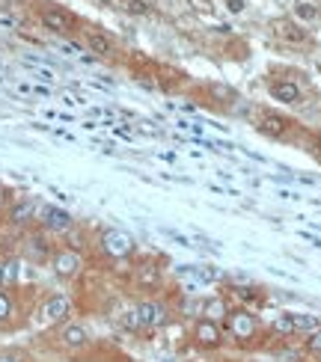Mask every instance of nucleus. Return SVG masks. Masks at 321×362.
Masks as SVG:
<instances>
[{"label":"nucleus","mask_w":321,"mask_h":362,"mask_svg":"<svg viewBox=\"0 0 321 362\" xmlns=\"http://www.w3.org/2000/svg\"><path fill=\"white\" fill-rule=\"evenodd\" d=\"M36 223L45 235H69L75 229V217L65 211V208L57 205H39V214H36Z\"/></svg>","instance_id":"20e7f679"},{"label":"nucleus","mask_w":321,"mask_h":362,"mask_svg":"<svg viewBox=\"0 0 321 362\" xmlns=\"http://www.w3.org/2000/svg\"><path fill=\"white\" fill-rule=\"evenodd\" d=\"M179 309H182L185 318H196V321H199V318H203V300H196V297H185Z\"/></svg>","instance_id":"393cba45"},{"label":"nucleus","mask_w":321,"mask_h":362,"mask_svg":"<svg viewBox=\"0 0 321 362\" xmlns=\"http://www.w3.org/2000/svg\"><path fill=\"white\" fill-rule=\"evenodd\" d=\"M48 268L54 270V277L63 279V282H72L84 273L86 261H84V252L77 247H57L54 249V256L48 261Z\"/></svg>","instance_id":"f257e3e1"},{"label":"nucleus","mask_w":321,"mask_h":362,"mask_svg":"<svg viewBox=\"0 0 321 362\" xmlns=\"http://www.w3.org/2000/svg\"><path fill=\"white\" fill-rule=\"evenodd\" d=\"M134 277H137L140 285H158V279H161V268H155L152 261H143V265L134 270Z\"/></svg>","instance_id":"aec40b11"},{"label":"nucleus","mask_w":321,"mask_h":362,"mask_svg":"<svg viewBox=\"0 0 321 362\" xmlns=\"http://www.w3.org/2000/svg\"><path fill=\"white\" fill-rule=\"evenodd\" d=\"M84 45H86L90 54H95V57H113V51H116L113 39H110L104 30H86L84 33Z\"/></svg>","instance_id":"4468645a"},{"label":"nucleus","mask_w":321,"mask_h":362,"mask_svg":"<svg viewBox=\"0 0 321 362\" xmlns=\"http://www.w3.org/2000/svg\"><path fill=\"white\" fill-rule=\"evenodd\" d=\"M268 95L274 98V101H280V104H301V98H304V92H301V86L297 83H292V81H271L268 83Z\"/></svg>","instance_id":"ddd939ff"},{"label":"nucleus","mask_w":321,"mask_h":362,"mask_svg":"<svg viewBox=\"0 0 321 362\" xmlns=\"http://www.w3.org/2000/svg\"><path fill=\"white\" fill-rule=\"evenodd\" d=\"M95 3H102V6H113L116 0H95Z\"/></svg>","instance_id":"2f4dec72"},{"label":"nucleus","mask_w":321,"mask_h":362,"mask_svg":"<svg viewBox=\"0 0 321 362\" xmlns=\"http://www.w3.org/2000/svg\"><path fill=\"white\" fill-rule=\"evenodd\" d=\"M21 277V258H6L3 261V288H15Z\"/></svg>","instance_id":"6ab92c4d"},{"label":"nucleus","mask_w":321,"mask_h":362,"mask_svg":"<svg viewBox=\"0 0 321 362\" xmlns=\"http://www.w3.org/2000/svg\"><path fill=\"white\" fill-rule=\"evenodd\" d=\"M39 21L45 24V30L57 33V36H72L77 27V18L63 6H42L39 9Z\"/></svg>","instance_id":"423d86ee"},{"label":"nucleus","mask_w":321,"mask_h":362,"mask_svg":"<svg viewBox=\"0 0 321 362\" xmlns=\"http://www.w3.org/2000/svg\"><path fill=\"white\" fill-rule=\"evenodd\" d=\"M137 315H140V324L143 330H161V327L170 324V306L161 303V300H140L137 303Z\"/></svg>","instance_id":"6e6552de"},{"label":"nucleus","mask_w":321,"mask_h":362,"mask_svg":"<svg viewBox=\"0 0 321 362\" xmlns=\"http://www.w3.org/2000/svg\"><path fill=\"white\" fill-rule=\"evenodd\" d=\"M226 333L229 338H235L238 345H250L259 336V321L250 309H229L226 315Z\"/></svg>","instance_id":"7ed1b4c3"},{"label":"nucleus","mask_w":321,"mask_h":362,"mask_svg":"<svg viewBox=\"0 0 321 362\" xmlns=\"http://www.w3.org/2000/svg\"><path fill=\"white\" fill-rule=\"evenodd\" d=\"M15 318V297L0 288V327H6Z\"/></svg>","instance_id":"412c9836"},{"label":"nucleus","mask_w":321,"mask_h":362,"mask_svg":"<svg viewBox=\"0 0 321 362\" xmlns=\"http://www.w3.org/2000/svg\"><path fill=\"white\" fill-rule=\"evenodd\" d=\"M57 338H60V347H65V350H84L86 345H90L93 333H90V327H86V324L65 321V324H60Z\"/></svg>","instance_id":"9b49d317"},{"label":"nucleus","mask_w":321,"mask_h":362,"mask_svg":"<svg viewBox=\"0 0 321 362\" xmlns=\"http://www.w3.org/2000/svg\"><path fill=\"white\" fill-rule=\"evenodd\" d=\"M9 202H13V193H9L3 184H0V214H3L6 208H9Z\"/></svg>","instance_id":"7c9ffc66"},{"label":"nucleus","mask_w":321,"mask_h":362,"mask_svg":"<svg viewBox=\"0 0 321 362\" xmlns=\"http://www.w3.org/2000/svg\"><path fill=\"white\" fill-rule=\"evenodd\" d=\"M36 214H39V202L30 199V196H18V199H13L9 208H6V220L15 229L36 223Z\"/></svg>","instance_id":"9d476101"},{"label":"nucleus","mask_w":321,"mask_h":362,"mask_svg":"<svg viewBox=\"0 0 321 362\" xmlns=\"http://www.w3.org/2000/svg\"><path fill=\"white\" fill-rule=\"evenodd\" d=\"M128 15H152V0H125Z\"/></svg>","instance_id":"a878e982"},{"label":"nucleus","mask_w":321,"mask_h":362,"mask_svg":"<svg viewBox=\"0 0 321 362\" xmlns=\"http://www.w3.org/2000/svg\"><path fill=\"white\" fill-rule=\"evenodd\" d=\"M271 330H274L276 336H283V338L295 336V318H292V312L276 315V318H274V324H271Z\"/></svg>","instance_id":"4be33fe9"},{"label":"nucleus","mask_w":321,"mask_h":362,"mask_svg":"<svg viewBox=\"0 0 321 362\" xmlns=\"http://www.w3.org/2000/svg\"><path fill=\"white\" fill-rule=\"evenodd\" d=\"M191 336H194V345L203 347V350H217V347H224V342H226L224 327L214 324V321H208V318H199V321L194 324Z\"/></svg>","instance_id":"0eeeda50"},{"label":"nucleus","mask_w":321,"mask_h":362,"mask_svg":"<svg viewBox=\"0 0 321 362\" xmlns=\"http://www.w3.org/2000/svg\"><path fill=\"white\" fill-rule=\"evenodd\" d=\"M274 36L283 39L285 45H309L313 36H309V30H304V24H297L292 18H276L274 21Z\"/></svg>","instance_id":"f8f14e48"},{"label":"nucleus","mask_w":321,"mask_h":362,"mask_svg":"<svg viewBox=\"0 0 321 362\" xmlns=\"http://www.w3.org/2000/svg\"><path fill=\"white\" fill-rule=\"evenodd\" d=\"M72 312H75V303L69 294H48L45 303H42V321L45 324H54V327H60L65 321H72Z\"/></svg>","instance_id":"39448f33"},{"label":"nucleus","mask_w":321,"mask_h":362,"mask_svg":"<svg viewBox=\"0 0 321 362\" xmlns=\"http://www.w3.org/2000/svg\"><path fill=\"white\" fill-rule=\"evenodd\" d=\"M292 13H295V21H297V24H313V21L321 18V6L313 3V0H295Z\"/></svg>","instance_id":"a211bd4d"},{"label":"nucleus","mask_w":321,"mask_h":362,"mask_svg":"<svg viewBox=\"0 0 321 362\" xmlns=\"http://www.w3.org/2000/svg\"><path fill=\"white\" fill-rule=\"evenodd\" d=\"M191 273H194V277H196L199 282H214V279H217V270H214V268H208V265H205V268H194Z\"/></svg>","instance_id":"cd10ccee"},{"label":"nucleus","mask_w":321,"mask_h":362,"mask_svg":"<svg viewBox=\"0 0 321 362\" xmlns=\"http://www.w3.org/2000/svg\"><path fill=\"white\" fill-rule=\"evenodd\" d=\"M98 249H102L107 258L123 261V258H131L137 252V240L128 232H123V229H104V232L98 235Z\"/></svg>","instance_id":"f03ea898"},{"label":"nucleus","mask_w":321,"mask_h":362,"mask_svg":"<svg viewBox=\"0 0 321 362\" xmlns=\"http://www.w3.org/2000/svg\"><path fill=\"white\" fill-rule=\"evenodd\" d=\"M208 92H212L217 101H224V104H235L238 101V92L232 90L229 83H208Z\"/></svg>","instance_id":"b1692460"},{"label":"nucleus","mask_w":321,"mask_h":362,"mask_svg":"<svg viewBox=\"0 0 321 362\" xmlns=\"http://www.w3.org/2000/svg\"><path fill=\"white\" fill-rule=\"evenodd\" d=\"M0 288H3V261H0Z\"/></svg>","instance_id":"473e14b6"},{"label":"nucleus","mask_w":321,"mask_h":362,"mask_svg":"<svg viewBox=\"0 0 321 362\" xmlns=\"http://www.w3.org/2000/svg\"><path fill=\"white\" fill-rule=\"evenodd\" d=\"M226 315H229V300L226 297H220V294H214V297H205L203 300V318H208V321H226Z\"/></svg>","instance_id":"dca6fc26"},{"label":"nucleus","mask_w":321,"mask_h":362,"mask_svg":"<svg viewBox=\"0 0 321 362\" xmlns=\"http://www.w3.org/2000/svg\"><path fill=\"white\" fill-rule=\"evenodd\" d=\"M0 362H30V356L24 354V350L6 347V350H0Z\"/></svg>","instance_id":"bb28decb"},{"label":"nucleus","mask_w":321,"mask_h":362,"mask_svg":"<svg viewBox=\"0 0 321 362\" xmlns=\"http://www.w3.org/2000/svg\"><path fill=\"white\" fill-rule=\"evenodd\" d=\"M54 247L51 244V235H45L39 229V232H30L27 238H24V258L30 261V265H48L51 261V256H54Z\"/></svg>","instance_id":"1a4fd4ad"},{"label":"nucleus","mask_w":321,"mask_h":362,"mask_svg":"<svg viewBox=\"0 0 321 362\" xmlns=\"http://www.w3.org/2000/svg\"><path fill=\"white\" fill-rule=\"evenodd\" d=\"M295 318V336H313L321 330V318L313 312H292Z\"/></svg>","instance_id":"f3484780"},{"label":"nucleus","mask_w":321,"mask_h":362,"mask_svg":"<svg viewBox=\"0 0 321 362\" xmlns=\"http://www.w3.org/2000/svg\"><path fill=\"white\" fill-rule=\"evenodd\" d=\"M256 128H259V134H265V137L283 140L285 134H289V119H285V116H276V113H262L259 122H256Z\"/></svg>","instance_id":"2eb2a0df"},{"label":"nucleus","mask_w":321,"mask_h":362,"mask_svg":"<svg viewBox=\"0 0 321 362\" xmlns=\"http://www.w3.org/2000/svg\"><path fill=\"white\" fill-rule=\"evenodd\" d=\"M119 324H123V330H128V333H140V330H143V324H140L137 306H128V309L119 312Z\"/></svg>","instance_id":"5701e85b"},{"label":"nucleus","mask_w":321,"mask_h":362,"mask_svg":"<svg viewBox=\"0 0 321 362\" xmlns=\"http://www.w3.org/2000/svg\"><path fill=\"white\" fill-rule=\"evenodd\" d=\"M306 347L313 350V354H321V330H318V333H313V336L306 338Z\"/></svg>","instance_id":"c756f323"},{"label":"nucleus","mask_w":321,"mask_h":362,"mask_svg":"<svg viewBox=\"0 0 321 362\" xmlns=\"http://www.w3.org/2000/svg\"><path fill=\"white\" fill-rule=\"evenodd\" d=\"M224 6H226V13L232 15H241L247 9V0H224Z\"/></svg>","instance_id":"c85d7f7f"}]
</instances>
